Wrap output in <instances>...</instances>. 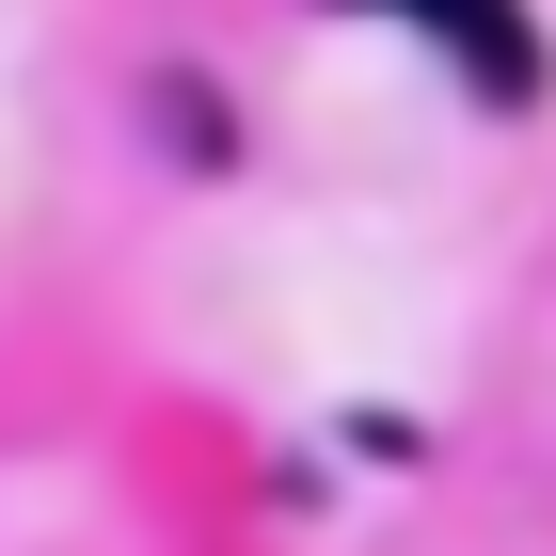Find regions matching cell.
I'll return each mask as SVG.
<instances>
[{"mask_svg":"<svg viewBox=\"0 0 556 556\" xmlns=\"http://www.w3.org/2000/svg\"><path fill=\"white\" fill-rule=\"evenodd\" d=\"M366 16L445 33V48H462V80L493 96V112H525V96H541V33H525V0H366Z\"/></svg>","mask_w":556,"mask_h":556,"instance_id":"6da1fadb","label":"cell"}]
</instances>
